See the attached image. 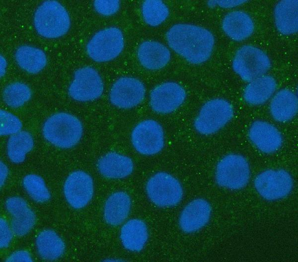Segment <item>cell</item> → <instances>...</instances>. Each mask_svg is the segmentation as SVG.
Instances as JSON below:
<instances>
[{"label":"cell","instance_id":"6da1fadb","mask_svg":"<svg viewBox=\"0 0 298 262\" xmlns=\"http://www.w3.org/2000/svg\"><path fill=\"white\" fill-rule=\"evenodd\" d=\"M166 38L173 51L194 64L206 61L214 45V36L208 30L192 24L174 25L167 31Z\"/></svg>","mask_w":298,"mask_h":262},{"label":"cell","instance_id":"7a4b0ae2","mask_svg":"<svg viewBox=\"0 0 298 262\" xmlns=\"http://www.w3.org/2000/svg\"><path fill=\"white\" fill-rule=\"evenodd\" d=\"M43 133L45 139L56 146L68 148L76 145L82 133L79 120L73 115L59 113L45 122Z\"/></svg>","mask_w":298,"mask_h":262},{"label":"cell","instance_id":"3957f363","mask_svg":"<svg viewBox=\"0 0 298 262\" xmlns=\"http://www.w3.org/2000/svg\"><path fill=\"white\" fill-rule=\"evenodd\" d=\"M34 25L41 36L56 38L68 31L70 19L67 10L60 3L55 0H47L36 10Z\"/></svg>","mask_w":298,"mask_h":262},{"label":"cell","instance_id":"277c9868","mask_svg":"<svg viewBox=\"0 0 298 262\" xmlns=\"http://www.w3.org/2000/svg\"><path fill=\"white\" fill-rule=\"evenodd\" d=\"M146 190L151 201L159 207L175 206L183 196L179 181L166 172H160L152 176L147 182Z\"/></svg>","mask_w":298,"mask_h":262},{"label":"cell","instance_id":"5b68a950","mask_svg":"<svg viewBox=\"0 0 298 262\" xmlns=\"http://www.w3.org/2000/svg\"><path fill=\"white\" fill-rule=\"evenodd\" d=\"M233 114L231 105L222 99L208 101L201 108L194 122L196 130L200 134H213L223 128Z\"/></svg>","mask_w":298,"mask_h":262},{"label":"cell","instance_id":"8992f818","mask_svg":"<svg viewBox=\"0 0 298 262\" xmlns=\"http://www.w3.org/2000/svg\"><path fill=\"white\" fill-rule=\"evenodd\" d=\"M270 66L267 55L250 45L244 46L238 50L232 61L234 71L243 80L248 82L264 75Z\"/></svg>","mask_w":298,"mask_h":262},{"label":"cell","instance_id":"52a82bcc","mask_svg":"<svg viewBox=\"0 0 298 262\" xmlns=\"http://www.w3.org/2000/svg\"><path fill=\"white\" fill-rule=\"evenodd\" d=\"M121 31L116 27H109L97 32L86 46L88 55L93 61L104 62L117 57L124 47Z\"/></svg>","mask_w":298,"mask_h":262},{"label":"cell","instance_id":"ba28073f","mask_svg":"<svg viewBox=\"0 0 298 262\" xmlns=\"http://www.w3.org/2000/svg\"><path fill=\"white\" fill-rule=\"evenodd\" d=\"M217 184L221 187L237 190L244 187L250 177L247 160L238 154H229L218 163L215 173Z\"/></svg>","mask_w":298,"mask_h":262},{"label":"cell","instance_id":"9c48e42d","mask_svg":"<svg viewBox=\"0 0 298 262\" xmlns=\"http://www.w3.org/2000/svg\"><path fill=\"white\" fill-rule=\"evenodd\" d=\"M131 139L136 150L145 155L158 153L164 144V131L161 126L151 119L138 123L132 131Z\"/></svg>","mask_w":298,"mask_h":262},{"label":"cell","instance_id":"30bf717a","mask_svg":"<svg viewBox=\"0 0 298 262\" xmlns=\"http://www.w3.org/2000/svg\"><path fill=\"white\" fill-rule=\"evenodd\" d=\"M103 91L102 79L94 68L85 66L76 70L68 92L74 99L79 101H92L99 97Z\"/></svg>","mask_w":298,"mask_h":262},{"label":"cell","instance_id":"8fae6325","mask_svg":"<svg viewBox=\"0 0 298 262\" xmlns=\"http://www.w3.org/2000/svg\"><path fill=\"white\" fill-rule=\"evenodd\" d=\"M293 180L284 170H268L255 178L254 186L259 195L268 200L284 197L291 191Z\"/></svg>","mask_w":298,"mask_h":262},{"label":"cell","instance_id":"7c38bea8","mask_svg":"<svg viewBox=\"0 0 298 262\" xmlns=\"http://www.w3.org/2000/svg\"><path fill=\"white\" fill-rule=\"evenodd\" d=\"M145 94V87L140 80L132 77H123L113 84L109 99L116 107L129 109L141 103Z\"/></svg>","mask_w":298,"mask_h":262},{"label":"cell","instance_id":"4fadbf2b","mask_svg":"<svg viewBox=\"0 0 298 262\" xmlns=\"http://www.w3.org/2000/svg\"><path fill=\"white\" fill-rule=\"evenodd\" d=\"M185 98V91L181 85L174 82H166L152 90L149 96V104L154 112L166 114L179 107Z\"/></svg>","mask_w":298,"mask_h":262},{"label":"cell","instance_id":"5bb4252c","mask_svg":"<svg viewBox=\"0 0 298 262\" xmlns=\"http://www.w3.org/2000/svg\"><path fill=\"white\" fill-rule=\"evenodd\" d=\"M94 192L93 180L89 175L82 171L72 172L64 186V193L68 203L73 208L85 206L91 199Z\"/></svg>","mask_w":298,"mask_h":262},{"label":"cell","instance_id":"9a60e30c","mask_svg":"<svg viewBox=\"0 0 298 262\" xmlns=\"http://www.w3.org/2000/svg\"><path fill=\"white\" fill-rule=\"evenodd\" d=\"M6 209L11 217V228L18 236L27 234L36 221L35 214L27 203L22 198L13 196L5 201Z\"/></svg>","mask_w":298,"mask_h":262},{"label":"cell","instance_id":"2e32d148","mask_svg":"<svg viewBox=\"0 0 298 262\" xmlns=\"http://www.w3.org/2000/svg\"><path fill=\"white\" fill-rule=\"evenodd\" d=\"M211 212L210 203L198 198L188 203L182 210L179 218L180 229L187 233L196 232L208 222Z\"/></svg>","mask_w":298,"mask_h":262},{"label":"cell","instance_id":"e0dca14e","mask_svg":"<svg viewBox=\"0 0 298 262\" xmlns=\"http://www.w3.org/2000/svg\"><path fill=\"white\" fill-rule=\"evenodd\" d=\"M252 142L260 151L270 153L278 150L282 142L279 130L271 124L262 121L254 122L249 130Z\"/></svg>","mask_w":298,"mask_h":262},{"label":"cell","instance_id":"ac0fdd59","mask_svg":"<svg viewBox=\"0 0 298 262\" xmlns=\"http://www.w3.org/2000/svg\"><path fill=\"white\" fill-rule=\"evenodd\" d=\"M100 174L108 179H119L129 176L134 169V163L129 157L117 152H109L98 161Z\"/></svg>","mask_w":298,"mask_h":262},{"label":"cell","instance_id":"d6986e66","mask_svg":"<svg viewBox=\"0 0 298 262\" xmlns=\"http://www.w3.org/2000/svg\"><path fill=\"white\" fill-rule=\"evenodd\" d=\"M137 56L145 68L156 70L165 66L170 58L168 49L162 44L154 41H147L139 46Z\"/></svg>","mask_w":298,"mask_h":262},{"label":"cell","instance_id":"ffe728a7","mask_svg":"<svg viewBox=\"0 0 298 262\" xmlns=\"http://www.w3.org/2000/svg\"><path fill=\"white\" fill-rule=\"evenodd\" d=\"M222 27L231 39L240 41L252 34L254 26L252 19L247 13L236 10L225 16L223 20Z\"/></svg>","mask_w":298,"mask_h":262},{"label":"cell","instance_id":"44dd1931","mask_svg":"<svg viewBox=\"0 0 298 262\" xmlns=\"http://www.w3.org/2000/svg\"><path fill=\"white\" fill-rule=\"evenodd\" d=\"M131 206V198L124 192H117L111 194L105 201L103 214L107 224L118 226L128 216Z\"/></svg>","mask_w":298,"mask_h":262},{"label":"cell","instance_id":"7402d4cb","mask_svg":"<svg viewBox=\"0 0 298 262\" xmlns=\"http://www.w3.org/2000/svg\"><path fill=\"white\" fill-rule=\"evenodd\" d=\"M298 1L283 0L274 9V18L278 30L284 35L296 33L298 28Z\"/></svg>","mask_w":298,"mask_h":262},{"label":"cell","instance_id":"603a6c76","mask_svg":"<svg viewBox=\"0 0 298 262\" xmlns=\"http://www.w3.org/2000/svg\"><path fill=\"white\" fill-rule=\"evenodd\" d=\"M148 238V232L145 222L139 219H132L126 222L120 231V239L127 250L139 252L144 247Z\"/></svg>","mask_w":298,"mask_h":262},{"label":"cell","instance_id":"cb8c5ba5","mask_svg":"<svg viewBox=\"0 0 298 262\" xmlns=\"http://www.w3.org/2000/svg\"><path fill=\"white\" fill-rule=\"evenodd\" d=\"M270 111L273 119L279 122L291 120L298 111V98L291 90L283 89L278 91L272 99Z\"/></svg>","mask_w":298,"mask_h":262},{"label":"cell","instance_id":"d4e9b609","mask_svg":"<svg viewBox=\"0 0 298 262\" xmlns=\"http://www.w3.org/2000/svg\"><path fill=\"white\" fill-rule=\"evenodd\" d=\"M276 87V81L273 77L264 75L249 82L244 90L243 97L249 104L260 105L270 98Z\"/></svg>","mask_w":298,"mask_h":262},{"label":"cell","instance_id":"484cf974","mask_svg":"<svg viewBox=\"0 0 298 262\" xmlns=\"http://www.w3.org/2000/svg\"><path fill=\"white\" fill-rule=\"evenodd\" d=\"M36 247L40 257L45 260L54 261L64 253L65 244L54 231L45 229L41 231L36 238Z\"/></svg>","mask_w":298,"mask_h":262},{"label":"cell","instance_id":"4316f807","mask_svg":"<svg viewBox=\"0 0 298 262\" xmlns=\"http://www.w3.org/2000/svg\"><path fill=\"white\" fill-rule=\"evenodd\" d=\"M15 58L18 66L31 73L39 72L47 62L46 55L41 50L27 45L19 47L15 52Z\"/></svg>","mask_w":298,"mask_h":262},{"label":"cell","instance_id":"83f0119b","mask_svg":"<svg viewBox=\"0 0 298 262\" xmlns=\"http://www.w3.org/2000/svg\"><path fill=\"white\" fill-rule=\"evenodd\" d=\"M33 147L31 135L27 131H19L9 138L7 144V155L12 162L19 163L24 161L26 154Z\"/></svg>","mask_w":298,"mask_h":262},{"label":"cell","instance_id":"f1b7e54d","mask_svg":"<svg viewBox=\"0 0 298 262\" xmlns=\"http://www.w3.org/2000/svg\"><path fill=\"white\" fill-rule=\"evenodd\" d=\"M142 13L147 24L156 26L166 19L169 10L167 6L161 0H147L144 1L142 4Z\"/></svg>","mask_w":298,"mask_h":262},{"label":"cell","instance_id":"f546056e","mask_svg":"<svg viewBox=\"0 0 298 262\" xmlns=\"http://www.w3.org/2000/svg\"><path fill=\"white\" fill-rule=\"evenodd\" d=\"M31 95L29 87L21 82L9 84L3 90L2 97L5 103L12 108H18L28 101Z\"/></svg>","mask_w":298,"mask_h":262},{"label":"cell","instance_id":"4dcf8cb0","mask_svg":"<svg viewBox=\"0 0 298 262\" xmlns=\"http://www.w3.org/2000/svg\"><path fill=\"white\" fill-rule=\"evenodd\" d=\"M23 186L29 196L35 201L43 203L50 198V192L42 178L35 174L26 175Z\"/></svg>","mask_w":298,"mask_h":262},{"label":"cell","instance_id":"1f68e13d","mask_svg":"<svg viewBox=\"0 0 298 262\" xmlns=\"http://www.w3.org/2000/svg\"><path fill=\"white\" fill-rule=\"evenodd\" d=\"M0 117L1 135L14 134L19 132L22 127V124L15 115L1 110Z\"/></svg>","mask_w":298,"mask_h":262},{"label":"cell","instance_id":"d6a6232c","mask_svg":"<svg viewBox=\"0 0 298 262\" xmlns=\"http://www.w3.org/2000/svg\"><path fill=\"white\" fill-rule=\"evenodd\" d=\"M93 6L97 12L103 15H111L116 13L119 8V0H95Z\"/></svg>","mask_w":298,"mask_h":262},{"label":"cell","instance_id":"836d02e7","mask_svg":"<svg viewBox=\"0 0 298 262\" xmlns=\"http://www.w3.org/2000/svg\"><path fill=\"white\" fill-rule=\"evenodd\" d=\"M0 245L1 248L7 247L12 238L13 233L6 220L1 217L0 221Z\"/></svg>","mask_w":298,"mask_h":262},{"label":"cell","instance_id":"e575fe53","mask_svg":"<svg viewBox=\"0 0 298 262\" xmlns=\"http://www.w3.org/2000/svg\"><path fill=\"white\" fill-rule=\"evenodd\" d=\"M6 262H32L30 253L26 250H18L11 254L5 260Z\"/></svg>","mask_w":298,"mask_h":262},{"label":"cell","instance_id":"d590c367","mask_svg":"<svg viewBox=\"0 0 298 262\" xmlns=\"http://www.w3.org/2000/svg\"><path fill=\"white\" fill-rule=\"evenodd\" d=\"M245 0H211L208 1L209 5L214 6L218 5L224 8L236 6L245 3Z\"/></svg>","mask_w":298,"mask_h":262},{"label":"cell","instance_id":"8d00e7d4","mask_svg":"<svg viewBox=\"0 0 298 262\" xmlns=\"http://www.w3.org/2000/svg\"><path fill=\"white\" fill-rule=\"evenodd\" d=\"M7 175V169L6 165L3 163H0V185L4 184Z\"/></svg>","mask_w":298,"mask_h":262},{"label":"cell","instance_id":"74e56055","mask_svg":"<svg viewBox=\"0 0 298 262\" xmlns=\"http://www.w3.org/2000/svg\"><path fill=\"white\" fill-rule=\"evenodd\" d=\"M6 68V61L5 59L2 57L0 56V75L3 76L5 72Z\"/></svg>","mask_w":298,"mask_h":262}]
</instances>
